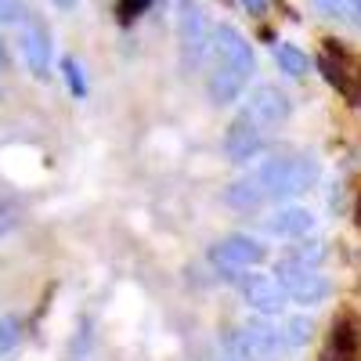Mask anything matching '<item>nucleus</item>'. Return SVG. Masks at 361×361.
I'll return each mask as SVG.
<instances>
[{
    "label": "nucleus",
    "mask_w": 361,
    "mask_h": 361,
    "mask_svg": "<svg viewBox=\"0 0 361 361\" xmlns=\"http://www.w3.org/2000/svg\"><path fill=\"white\" fill-rule=\"evenodd\" d=\"M318 163L311 156H279V159H267L257 170H250L246 177L231 180L224 188V202L235 209H253L260 202L271 199H293V195H304L307 188L318 185Z\"/></svg>",
    "instance_id": "nucleus-1"
},
{
    "label": "nucleus",
    "mask_w": 361,
    "mask_h": 361,
    "mask_svg": "<svg viewBox=\"0 0 361 361\" xmlns=\"http://www.w3.org/2000/svg\"><path fill=\"white\" fill-rule=\"evenodd\" d=\"M62 73H66V83H69V90L76 98H87V80H83V69H80V62H73V58H66L62 62Z\"/></svg>",
    "instance_id": "nucleus-16"
},
{
    "label": "nucleus",
    "mask_w": 361,
    "mask_h": 361,
    "mask_svg": "<svg viewBox=\"0 0 361 361\" xmlns=\"http://www.w3.org/2000/svg\"><path fill=\"white\" fill-rule=\"evenodd\" d=\"M314 8L325 18H347L350 15V0H314Z\"/></svg>",
    "instance_id": "nucleus-18"
},
{
    "label": "nucleus",
    "mask_w": 361,
    "mask_h": 361,
    "mask_svg": "<svg viewBox=\"0 0 361 361\" xmlns=\"http://www.w3.org/2000/svg\"><path fill=\"white\" fill-rule=\"evenodd\" d=\"M329 257V246L322 243V238H296V246L282 257V260H293V264H304V267H318L322 260Z\"/></svg>",
    "instance_id": "nucleus-12"
},
{
    "label": "nucleus",
    "mask_w": 361,
    "mask_h": 361,
    "mask_svg": "<svg viewBox=\"0 0 361 361\" xmlns=\"http://www.w3.org/2000/svg\"><path fill=\"white\" fill-rule=\"evenodd\" d=\"M238 293H243V300L260 314H279L289 300L282 282L271 279V275H260V271H243V275H238Z\"/></svg>",
    "instance_id": "nucleus-6"
},
{
    "label": "nucleus",
    "mask_w": 361,
    "mask_h": 361,
    "mask_svg": "<svg viewBox=\"0 0 361 361\" xmlns=\"http://www.w3.org/2000/svg\"><path fill=\"white\" fill-rule=\"evenodd\" d=\"M18 228V206L11 199H0V238Z\"/></svg>",
    "instance_id": "nucleus-17"
},
{
    "label": "nucleus",
    "mask_w": 361,
    "mask_h": 361,
    "mask_svg": "<svg viewBox=\"0 0 361 361\" xmlns=\"http://www.w3.org/2000/svg\"><path fill=\"white\" fill-rule=\"evenodd\" d=\"M275 62H279L282 73L293 76V80H300V76L307 73V66H311V62H307V54L300 51L296 44H279V47H275Z\"/></svg>",
    "instance_id": "nucleus-13"
},
{
    "label": "nucleus",
    "mask_w": 361,
    "mask_h": 361,
    "mask_svg": "<svg viewBox=\"0 0 361 361\" xmlns=\"http://www.w3.org/2000/svg\"><path fill=\"white\" fill-rule=\"evenodd\" d=\"M18 340H22V322L15 314H4L0 318V357H4L8 350H15Z\"/></svg>",
    "instance_id": "nucleus-15"
},
{
    "label": "nucleus",
    "mask_w": 361,
    "mask_h": 361,
    "mask_svg": "<svg viewBox=\"0 0 361 361\" xmlns=\"http://www.w3.org/2000/svg\"><path fill=\"white\" fill-rule=\"evenodd\" d=\"M22 54H25V66L37 80L47 76L51 69V44H47V29L40 22H29L25 33H22Z\"/></svg>",
    "instance_id": "nucleus-11"
},
{
    "label": "nucleus",
    "mask_w": 361,
    "mask_h": 361,
    "mask_svg": "<svg viewBox=\"0 0 361 361\" xmlns=\"http://www.w3.org/2000/svg\"><path fill=\"white\" fill-rule=\"evenodd\" d=\"M357 224H361V195H357Z\"/></svg>",
    "instance_id": "nucleus-23"
},
{
    "label": "nucleus",
    "mask_w": 361,
    "mask_h": 361,
    "mask_svg": "<svg viewBox=\"0 0 361 361\" xmlns=\"http://www.w3.org/2000/svg\"><path fill=\"white\" fill-rule=\"evenodd\" d=\"M209 51H214V69H209V83H206L209 102L231 105L246 90V80L253 73V47L235 25H217Z\"/></svg>",
    "instance_id": "nucleus-2"
},
{
    "label": "nucleus",
    "mask_w": 361,
    "mask_h": 361,
    "mask_svg": "<svg viewBox=\"0 0 361 361\" xmlns=\"http://www.w3.org/2000/svg\"><path fill=\"white\" fill-rule=\"evenodd\" d=\"M209 40H214V29H209V18L199 8V0H177V44H180L185 69L202 66Z\"/></svg>",
    "instance_id": "nucleus-3"
},
{
    "label": "nucleus",
    "mask_w": 361,
    "mask_h": 361,
    "mask_svg": "<svg viewBox=\"0 0 361 361\" xmlns=\"http://www.w3.org/2000/svg\"><path fill=\"white\" fill-rule=\"evenodd\" d=\"M224 152H228L231 163H246V159H257V156L264 152V130L253 123L246 112L228 127V134H224Z\"/></svg>",
    "instance_id": "nucleus-8"
},
{
    "label": "nucleus",
    "mask_w": 361,
    "mask_h": 361,
    "mask_svg": "<svg viewBox=\"0 0 361 361\" xmlns=\"http://www.w3.org/2000/svg\"><path fill=\"white\" fill-rule=\"evenodd\" d=\"M275 275H279L286 296L293 300V304H300V307H318V304H325V300H329V293H333V286H329V279L322 275L318 267L279 260Z\"/></svg>",
    "instance_id": "nucleus-4"
},
{
    "label": "nucleus",
    "mask_w": 361,
    "mask_h": 361,
    "mask_svg": "<svg viewBox=\"0 0 361 361\" xmlns=\"http://www.w3.org/2000/svg\"><path fill=\"white\" fill-rule=\"evenodd\" d=\"M243 8H246L250 15H264V11H267V0H243Z\"/></svg>",
    "instance_id": "nucleus-20"
},
{
    "label": "nucleus",
    "mask_w": 361,
    "mask_h": 361,
    "mask_svg": "<svg viewBox=\"0 0 361 361\" xmlns=\"http://www.w3.org/2000/svg\"><path fill=\"white\" fill-rule=\"evenodd\" d=\"M54 4H58V8H73V4H76V0H54Z\"/></svg>",
    "instance_id": "nucleus-22"
},
{
    "label": "nucleus",
    "mask_w": 361,
    "mask_h": 361,
    "mask_svg": "<svg viewBox=\"0 0 361 361\" xmlns=\"http://www.w3.org/2000/svg\"><path fill=\"white\" fill-rule=\"evenodd\" d=\"M282 343H286L282 333H275V329H267V325H246L243 333H238V350L253 361H271L282 350Z\"/></svg>",
    "instance_id": "nucleus-10"
},
{
    "label": "nucleus",
    "mask_w": 361,
    "mask_h": 361,
    "mask_svg": "<svg viewBox=\"0 0 361 361\" xmlns=\"http://www.w3.org/2000/svg\"><path fill=\"white\" fill-rule=\"evenodd\" d=\"M311 333H314V322H311V318H304V314H293V318L286 322L282 340H286L289 347H304V343L311 340Z\"/></svg>",
    "instance_id": "nucleus-14"
},
{
    "label": "nucleus",
    "mask_w": 361,
    "mask_h": 361,
    "mask_svg": "<svg viewBox=\"0 0 361 361\" xmlns=\"http://www.w3.org/2000/svg\"><path fill=\"white\" fill-rule=\"evenodd\" d=\"M264 257H267V250L253 235H228L209 250V264H214L224 279H238L243 271H253Z\"/></svg>",
    "instance_id": "nucleus-5"
},
{
    "label": "nucleus",
    "mask_w": 361,
    "mask_h": 361,
    "mask_svg": "<svg viewBox=\"0 0 361 361\" xmlns=\"http://www.w3.org/2000/svg\"><path fill=\"white\" fill-rule=\"evenodd\" d=\"M148 4H152V0H119V18L130 22V18H137Z\"/></svg>",
    "instance_id": "nucleus-19"
},
{
    "label": "nucleus",
    "mask_w": 361,
    "mask_h": 361,
    "mask_svg": "<svg viewBox=\"0 0 361 361\" xmlns=\"http://www.w3.org/2000/svg\"><path fill=\"white\" fill-rule=\"evenodd\" d=\"M350 11H357V22H361V0H350Z\"/></svg>",
    "instance_id": "nucleus-21"
},
{
    "label": "nucleus",
    "mask_w": 361,
    "mask_h": 361,
    "mask_svg": "<svg viewBox=\"0 0 361 361\" xmlns=\"http://www.w3.org/2000/svg\"><path fill=\"white\" fill-rule=\"evenodd\" d=\"M289 112H293V105L286 98V90H279L275 83H260L246 98V116L257 127H279L289 119Z\"/></svg>",
    "instance_id": "nucleus-7"
},
{
    "label": "nucleus",
    "mask_w": 361,
    "mask_h": 361,
    "mask_svg": "<svg viewBox=\"0 0 361 361\" xmlns=\"http://www.w3.org/2000/svg\"><path fill=\"white\" fill-rule=\"evenodd\" d=\"M314 214L307 206H282V209H275L267 221H264V228L271 231V235H279V238H304V235H311L314 231Z\"/></svg>",
    "instance_id": "nucleus-9"
}]
</instances>
